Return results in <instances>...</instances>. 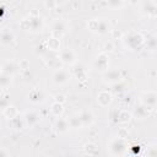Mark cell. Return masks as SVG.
<instances>
[{"label": "cell", "mask_w": 157, "mask_h": 157, "mask_svg": "<svg viewBox=\"0 0 157 157\" xmlns=\"http://www.w3.org/2000/svg\"><path fill=\"white\" fill-rule=\"evenodd\" d=\"M145 37L136 31H131L123 37V44L129 50H136L145 44Z\"/></svg>", "instance_id": "6da1fadb"}, {"label": "cell", "mask_w": 157, "mask_h": 157, "mask_svg": "<svg viewBox=\"0 0 157 157\" xmlns=\"http://www.w3.org/2000/svg\"><path fill=\"white\" fill-rule=\"evenodd\" d=\"M128 144L124 139H113L107 146V151L112 157H124L128 152Z\"/></svg>", "instance_id": "7a4b0ae2"}, {"label": "cell", "mask_w": 157, "mask_h": 157, "mask_svg": "<svg viewBox=\"0 0 157 157\" xmlns=\"http://www.w3.org/2000/svg\"><path fill=\"white\" fill-rule=\"evenodd\" d=\"M87 26L92 32H96L97 34H101V36L107 34L108 32L112 31L110 23L105 18H92L88 21Z\"/></svg>", "instance_id": "3957f363"}, {"label": "cell", "mask_w": 157, "mask_h": 157, "mask_svg": "<svg viewBox=\"0 0 157 157\" xmlns=\"http://www.w3.org/2000/svg\"><path fill=\"white\" fill-rule=\"evenodd\" d=\"M70 78H71V74L65 67H58L52 74V81L55 85H58V86H61V85L67 83L70 81Z\"/></svg>", "instance_id": "277c9868"}, {"label": "cell", "mask_w": 157, "mask_h": 157, "mask_svg": "<svg viewBox=\"0 0 157 157\" xmlns=\"http://www.w3.org/2000/svg\"><path fill=\"white\" fill-rule=\"evenodd\" d=\"M102 80L105 85H118L119 82H121L123 80V74L120 70L118 69H112V70H107L102 74Z\"/></svg>", "instance_id": "5b68a950"}, {"label": "cell", "mask_w": 157, "mask_h": 157, "mask_svg": "<svg viewBox=\"0 0 157 157\" xmlns=\"http://www.w3.org/2000/svg\"><path fill=\"white\" fill-rule=\"evenodd\" d=\"M156 103H157V93H156V91L148 90V91H144L140 94V104L155 109Z\"/></svg>", "instance_id": "8992f818"}, {"label": "cell", "mask_w": 157, "mask_h": 157, "mask_svg": "<svg viewBox=\"0 0 157 157\" xmlns=\"http://www.w3.org/2000/svg\"><path fill=\"white\" fill-rule=\"evenodd\" d=\"M58 59L64 65H74L76 63V53L70 48L60 49L58 54Z\"/></svg>", "instance_id": "52a82bcc"}, {"label": "cell", "mask_w": 157, "mask_h": 157, "mask_svg": "<svg viewBox=\"0 0 157 157\" xmlns=\"http://www.w3.org/2000/svg\"><path fill=\"white\" fill-rule=\"evenodd\" d=\"M65 32H66V22L61 18L54 20L53 23H52V27H50L52 37H54L56 39H60L64 36Z\"/></svg>", "instance_id": "ba28073f"}, {"label": "cell", "mask_w": 157, "mask_h": 157, "mask_svg": "<svg viewBox=\"0 0 157 157\" xmlns=\"http://www.w3.org/2000/svg\"><path fill=\"white\" fill-rule=\"evenodd\" d=\"M108 66H109V56L105 52H102L99 53L94 60H93V67L101 72H104L108 70Z\"/></svg>", "instance_id": "9c48e42d"}, {"label": "cell", "mask_w": 157, "mask_h": 157, "mask_svg": "<svg viewBox=\"0 0 157 157\" xmlns=\"http://www.w3.org/2000/svg\"><path fill=\"white\" fill-rule=\"evenodd\" d=\"M28 20V25H29V32H40L43 29V18L39 15H29V17H27Z\"/></svg>", "instance_id": "30bf717a"}, {"label": "cell", "mask_w": 157, "mask_h": 157, "mask_svg": "<svg viewBox=\"0 0 157 157\" xmlns=\"http://www.w3.org/2000/svg\"><path fill=\"white\" fill-rule=\"evenodd\" d=\"M152 108H148L146 105H142V104H139L134 108V112H132V117L137 120H145L146 118H148L152 113Z\"/></svg>", "instance_id": "8fae6325"}, {"label": "cell", "mask_w": 157, "mask_h": 157, "mask_svg": "<svg viewBox=\"0 0 157 157\" xmlns=\"http://www.w3.org/2000/svg\"><path fill=\"white\" fill-rule=\"evenodd\" d=\"M39 119H40V115L36 112V110H27L23 115V121H25V125L28 126V128H33L36 126L38 123H39Z\"/></svg>", "instance_id": "7c38bea8"}, {"label": "cell", "mask_w": 157, "mask_h": 157, "mask_svg": "<svg viewBox=\"0 0 157 157\" xmlns=\"http://www.w3.org/2000/svg\"><path fill=\"white\" fill-rule=\"evenodd\" d=\"M113 101V94L112 92L107 91V90H103V91H99L97 93V103L101 105V107H108Z\"/></svg>", "instance_id": "4fadbf2b"}, {"label": "cell", "mask_w": 157, "mask_h": 157, "mask_svg": "<svg viewBox=\"0 0 157 157\" xmlns=\"http://www.w3.org/2000/svg\"><path fill=\"white\" fill-rule=\"evenodd\" d=\"M17 69H18V65L13 60H6L0 65L1 74H6L10 76H13V74L17 71Z\"/></svg>", "instance_id": "5bb4252c"}, {"label": "cell", "mask_w": 157, "mask_h": 157, "mask_svg": "<svg viewBox=\"0 0 157 157\" xmlns=\"http://www.w3.org/2000/svg\"><path fill=\"white\" fill-rule=\"evenodd\" d=\"M45 96H44V92L39 88H33L32 91H29L28 93V101L33 104H39L44 101Z\"/></svg>", "instance_id": "9a60e30c"}, {"label": "cell", "mask_w": 157, "mask_h": 157, "mask_svg": "<svg viewBox=\"0 0 157 157\" xmlns=\"http://www.w3.org/2000/svg\"><path fill=\"white\" fill-rule=\"evenodd\" d=\"M77 115L82 123V126H91L94 121V115L90 110H81Z\"/></svg>", "instance_id": "2e32d148"}, {"label": "cell", "mask_w": 157, "mask_h": 157, "mask_svg": "<svg viewBox=\"0 0 157 157\" xmlns=\"http://www.w3.org/2000/svg\"><path fill=\"white\" fill-rule=\"evenodd\" d=\"M13 40H15V34L10 29L4 28V29L0 31V44H2V45H10Z\"/></svg>", "instance_id": "e0dca14e"}, {"label": "cell", "mask_w": 157, "mask_h": 157, "mask_svg": "<svg viewBox=\"0 0 157 157\" xmlns=\"http://www.w3.org/2000/svg\"><path fill=\"white\" fill-rule=\"evenodd\" d=\"M54 129L58 134H64L70 128H69V123H67V118H56L55 123H54Z\"/></svg>", "instance_id": "ac0fdd59"}, {"label": "cell", "mask_w": 157, "mask_h": 157, "mask_svg": "<svg viewBox=\"0 0 157 157\" xmlns=\"http://www.w3.org/2000/svg\"><path fill=\"white\" fill-rule=\"evenodd\" d=\"M142 5V11L150 16H156V9H157V5L155 1H144L141 2Z\"/></svg>", "instance_id": "d6986e66"}, {"label": "cell", "mask_w": 157, "mask_h": 157, "mask_svg": "<svg viewBox=\"0 0 157 157\" xmlns=\"http://www.w3.org/2000/svg\"><path fill=\"white\" fill-rule=\"evenodd\" d=\"M2 115H4L7 120H11V119L18 117V109H17L13 104H10L9 107H6V108L2 110Z\"/></svg>", "instance_id": "ffe728a7"}, {"label": "cell", "mask_w": 157, "mask_h": 157, "mask_svg": "<svg viewBox=\"0 0 157 157\" xmlns=\"http://www.w3.org/2000/svg\"><path fill=\"white\" fill-rule=\"evenodd\" d=\"M45 44H47V49H49V50H53V52H59L60 50V39L50 37V38L47 39Z\"/></svg>", "instance_id": "44dd1931"}, {"label": "cell", "mask_w": 157, "mask_h": 157, "mask_svg": "<svg viewBox=\"0 0 157 157\" xmlns=\"http://www.w3.org/2000/svg\"><path fill=\"white\" fill-rule=\"evenodd\" d=\"M7 125H9L11 129H13V130H21V129H23V126H25V121H23V120L20 118V115H18V117H16V118L9 120Z\"/></svg>", "instance_id": "7402d4cb"}, {"label": "cell", "mask_w": 157, "mask_h": 157, "mask_svg": "<svg viewBox=\"0 0 157 157\" xmlns=\"http://www.w3.org/2000/svg\"><path fill=\"white\" fill-rule=\"evenodd\" d=\"M50 112H52V114L54 117L60 118L63 115V113H64V105L58 103V102H53L52 105H50Z\"/></svg>", "instance_id": "603a6c76"}, {"label": "cell", "mask_w": 157, "mask_h": 157, "mask_svg": "<svg viewBox=\"0 0 157 157\" xmlns=\"http://www.w3.org/2000/svg\"><path fill=\"white\" fill-rule=\"evenodd\" d=\"M130 114L126 112V110H119V112H117V119H115V121L117 123H119V124H126V123H129V120H130Z\"/></svg>", "instance_id": "cb8c5ba5"}, {"label": "cell", "mask_w": 157, "mask_h": 157, "mask_svg": "<svg viewBox=\"0 0 157 157\" xmlns=\"http://www.w3.org/2000/svg\"><path fill=\"white\" fill-rule=\"evenodd\" d=\"M74 75L78 81H86L87 80V72L86 69L82 65H78L75 70H74Z\"/></svg>", "instance_id": "d4e9b609"}, {"label": "cell", "mask_w": 157, "mask_h": 157, "mask_svg": "<svg viewBox=\"0 0 157 157\" xmlns=\"http://www.w3.org/2000/svg\"><path fill=\"white\" fill-rule=\"evenodd\" d=\"M12 76L0 72V88H9L12 85Z\"/></svg>", "instance_id": "484cf974"}, {"label": "cell", "mask_w": 157, "mask_h": 157, "mask_svg": "<svg viewBox=\"0 0 157 157\" xmlns=\"http://www.w3.org/2000/svg\"><path fill=\"white\" fill-rule=\"evenodd\" d=\"M67 123H69L70 129H81L82 128V123H81L78 115H72V117L67 118Z\"/></svg>", "instance_id": "4316f807"}, {"label": "cell", "mask_w": 157, "mask_h": 157, "mask_svg": "<svg viewBox=\"0 0 157 157\" xmlns=\"http://www.w3.org/2000/svg\"><path fill=\"white\" fill-rule=\"evenodd\" d=\"M83 148H85V152H86L87 155H91V156H94V155H97V152H98V147H97V145L93 144V142H87V144H85Z\"/></svg>", "instance_id": "83f0119b"}, {"label": "cell", "mask_w": 157, "mask_h": 157, "mask_svg": "<svg viewBox=\"0 0 157 157\" xmlns=\"http://www.w3.org/2000/svg\"><path fill=\"white\" fill-rule=\"evenodd\" d=\"M145 42H146L147 49H148L150 52H155V50H156V47H157V40H156V37H155V36H152V37L147 38V40H145Z\"/></svg>", "instance_id": "f1b7e54d"}, {"label": "cell", "mask_w": 157, "mask_h": 157, "mask_svg": "<svg viewBox=\"0 0 157 157\" xmlns=\"http://www.w3.org/2000/svg\"><path fill=\"white\" fill-rule=\"evenodd\" d=\"M9 94H1L0 96V110L2 112L6 107H9L11 103H10V99H9Z\"/></svg>", "instance_id": "f546056e"}, {"label": "cell", "mask_w": 157, "mask_h": 157, "mask_svg": "<svg viewBox=\"0 0 157 157\" xmlns=\"http://www.w3.org/2000/svg\"><path fill=\"white\" fill-rule=\"evenodd\" d=\"M145 157H157V147H156V144H151L147 147V151H146Z\"/></svg>", "instance_id": "4dcf8cb0"}, {"label": "cell", "mask_w": 157, "mask_h": 157, "mask_svg": "<svg viewBox=\"0 0 157 157\" xmlns=\"http://www.w3.org/2000/svg\"><path fill=\"white\" fill-rule=\"evenodd\" d=\"M129 136V131H128V129H125V128H119L118 129V132H117V137L118 139H126Z\"/></svg>", "instance_id": "1f68e13d"}, {"label": "cell", "mask_w": 157, "mask_h": 157, "mask_svg": "<svg viewBox=\"0 0 157 157\" xmlns=\"http://www.w3.org/2000/svg\"><path fill=\"white\" fill-rule=\"evenodd\" d=\"M17 65H18V67L22 69V70H28V67H29V61L26 60V59H22V60L18 61Z\"/></svg>", "instance_id": "d6a6232c"}, {"label": "cell", "mask_w": 157, "mask_h": 157, "mask_svg": "<svg viewBox=\"0 0 157 157\" xmlns=\"http://www.w3.org/2000/svg\"><path fill=\"white\" fill-rule=\"evenodd\" d=\"M54 102H58V103H60V104H64V103L66 102V97H65L64 94H61V93L55 94V96H54Z\"/></svg>", "instance_id": "836d02e7"}, {"label": "cell", "mask_w": 157, "mask_h": 157, "mask_svg": "<svg viewBox=\"0 0 157 157\" xmlns=\"http://www.w3.org/2000/svg\"><path fill=\"white\" fill-rule=\"evenodd\" d=\"M20 27H21L23 31H29V25H28V20H27V17L23 18V20L20 22Z\"/></svg>", "instance_id": "e575fe53"}, {"label": "cell", "mask_w": 157, "mask_h": 157, "mask_svg": "<svg viewBox=\"0 0 157 157\" xmlns=\"http://www.w3.org/2000/svg\"><path fill=\"white\" fill-rule=\"evenodd\" d=\"M56 5H58V2H56V1H52V0H49V1H44V6H45L47 9H49V10L54 9Z\"/></svg>", "instance_id": "d590c367"}, {"label": "cell", "mask_w": 157, "mask_h": 157, "mask_svg": "<svg viewBox=\"0 0 157 157\" xmlns=\"http://www.w3.org/2000/svg\"><path fill=\"white\" fill-rule=\"evenodd\" d=\"M123 5V2L121 1H108L107 2V6H110V7H114V6H121Z\"/></svg>", "instance_id": "8d00e7d4"}, {"label": "cell", "mask_w": 157, "mask_h": 157, "mask_svg": "<svg viewBox=\"0 0 157 157\" xmlns=\"http://www.w3.org/2000/svg\"><path fill=\"white\" fill-rule=\"evenodd\" d=\"M0 157H10L9 156V152L4 147H0Z\"/></svg>", "instance_id": "74e56055"}, {"label": "cell", "mask_w": 157, "mask_h": 157, "mask_svg": "<svg viewBox=\"0 0 157 157\" xmlns=\"http://www.w3.org/2000/svg\"><path fill=\"white\" fill-rule=\"evenodd\" d=\"M0 72H1V71H0Z\"/></svg>", "instance_id": "f35d334b"}]
</instances>
